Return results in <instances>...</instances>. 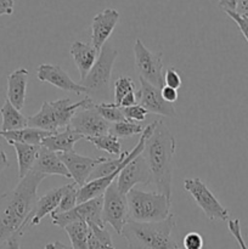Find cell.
<instances>
[{"label": "cell", "instance_id": "6da1fadb", "mask_svg": "<svg viewBox=\"0 0 248 249\" xmlns=\"http://www.w3.org/2000/svg\"><path fill=\"white\" fill-rule=\"evenodd\" d=\"M45 175L31 170L14 190L0 196V245L15 235L23 236L38 201V187Z\"/></svg>", "mask_w": 248, "mask_h": 249}, {"label": "cell", "instance_id": "7a4b0ae2", "mask_svg": "<svg viewBox=\"0 0 248 249\" xmlns=\"http://www.w3.org/2000/svg\"><path fill=\"white\" fill-rule=\"evenodd\" d=\"M175 138L162 121H157L152 133L147 136L142 156L151 173L156 192L172 199L173 160L175 155Z\"/></svg>", "mask_w": 248, "mask_h": 249}, {"label": "cell", "instance_id": "3957f363", "mask_svg": "<svg viewBox=\"0 0 248 249\" xmlns=\"http://www.w3.org/2000/svg\"><path fill=\"white\" fill-rule=\"evenodd\" d=\"M175 226V215L157 223H139L128 220L122 235L128 243V249H182L175 242L172 231Z\"/></svg>", "mask_w": 248, "mask_h": 249}, {"label": "cell", "instance_id": "277c9868", "mask_svg": "<svg viewBox=\"0 0 248 249\" xmlns=\"http://www.w3.org/2000/svg\"><path fill=\"white\" fill-rule=\"evenodd\" d=\"M95 105L90 97L73 102L70 97L55 100V101H45L41 105L38 113L28 117V126L41 129V130L57 133L60 129H66L70 125L73 116L80 108H89Z\"/></svg>", "mask_w": 248, "mask_h": 249}, {"label": "cell", "instance_id": "5b68a950", "mask_svg": "<svg viewBox=\"0 0 248 249\" xmlns=\"http://www.w3.org/2000/svg\"><path fill=\"white\" fill-rule=\"evenodd\" d=\"M129 220L139 223L163 221L172 214V199L158 192H146L133 189L126 194Z\"/></svg>", "mask_w": 248, "mask_h": 249}, {"label": "cell", "instance_id": "8992f818", "mask_svg": "<svg viewBox=\"0 0 248 249\" xmlns=\"http://www.w3.org/2000/svg\"><path fill=\"white\" fill-rule=\"evenodd\" d=\"M118 56V50L109 43H106L99 53L96 62L87 77L80 82V84L87 90V96L90 97L95 104L96 101L108 102L111 99V83L112 70Z\"/></svg>", "mask_w": 248, "mask_h": 249}, {"label": "cell", "instance_id": "52a82bcc", "mask_svg": "<svg viewBox=\"0 0 248 249\" xmlns=\"http://www.w3.org/2000/svg\"><path fill=\"white\" fill-rule=\"evenodd\" d=\"M182 186L191 195L197 206L203 211L209 220L229 221L230 219L229 211L218 201L213 192L199 178H187L182 182Z\"/></svg>", "mask_w": 248, "mask_h": 249}, {"label": "cell", "instance_id": "ba28073f", "mask_svg": "<svg viewBox=\"0 0 248 249\" xmlns=\"http://www.w3.org/2000/svg\"><path fill=\"white\" fill-rule=\"evenodd\" d=\"M102 220L104 224L112 226L118 235H122L124 225L129 220V209L126 195L121 192L117 186V180L112 182L104 194L102 207Z\"/></svg>", "mask_w": 248, "mask_h": 249}, {"label": "cell", "instance_id": "9c48e42d", "mask_svg": "<svg viewBox=\"0 0 248 249\" xmlns=\"http://www.w3.org/2000/svg\"><path fill=\"white\" fill-rule=\"evenodd\" d=\"M135 65L140 73V78L145 79L153 87L162 89L164 87L163 77V53H152L145 46V44L136 39L133 46Z\"/></svg>", "mask_w": 248, "mask_h": 249}, {"label": "cell", "instance_id": "30bf717a", "mask_svg": "<svg viewBox=\"0 0 248 249\" xmlns=\"http://www.w3.org/2000/svg\"><path fill=\"white\" fill-rule=\"evenodd\" d=\"M102 207H104V195L77 204L74 208L66 213L53 215L51 220L53 225L61 229H65V226L74 221H85L88 225L94 224V225L105 228L104 220H102Z\"/></svg>", "mask_w": 248, "mask_h": 249}, {"label": "cell", "instance_id": "8fae6325", "mask_svg": "<svg viewBox=\"0 0 248 249\" xmlns=\"http://www.w3.org/2000/svg\"><path fill=\"white\" fill-rule=\"evenodd\" d=\"M68 126L75 133L80 134L83 139H85L108 134L111 123L102 118L99 112L92 106L89 108H80L79 111H77Z\"/></svg>", "mask_w": 248, "mask_h": 249}, {"label": "cell", "instance_id": "7c38bea8", "mask_svg": "<svg viewBox=\"0 0 248 249\" xmlns=\"http://www.w3.org/2000/svg\"><path fill=\"white\" fill-rule=\"evenodd\" d=\"M138 105L146 109L148 113L159 114L163 117L175 118L177 111L172 104H168L160 95V89L153 87L145 79L140 78V89L136 94Z\"/></svg>", "mask_w": 248, "mask_h": 249}, {"label": "cell", "instance_id": "4fadbf2b", "mask_svg": "<svg viewBox=\"0 0 248 249\" xmlns=\"http://www.w3.org/2000/svg\"><path fill=\"white\" fill-rule=\"evenodd\" d=\"M138 184H152L150 169L142 153L130 160L117 178V186L124 195L128 194Z\"/></svg>", "mask_w": 248, "mask_h": 249}, {"label": "cell", "instance_id": "5bb4252c", "mask_svg": "<svg viewBox=\"0 0 248 249\" xmlns=\"http://www.w3.org/2000/svg\"><path fill=\"white\" fill-rule=\"evenodd\" d=\"M58 155H60V158L62 160L63 164L67 168L68 173L71 174V178L74 180V182L79 187L84 186L87 184L90 174L95 169V167L106 160L104 157H85V156L79 155V153L74 152V151L67 153H58Z\"/></svg>", "mask_w": 248, "mask_h": 249}, {"label": "cell", "instance_id": "9a60e30c", "mask_svg": "<svg viewBox=\"0 0 248 249\" xmlns=\"http://www.w3.org/2000/svg\"><path fill=\"white\" fill-rule=\"evenodd\" d=\"M36 77L40 82L49 83L63 91L74 92L75 95L87 94V90L82 84H78L62 70L58 65L41 63L36 70Z\"/></svg>", "mask_w": 248, "mask_h": 249}, {"label": "cell", "instance_id": "2e32d148", "mask_svg": "<svg viewBox=\"0 0 248 249\" xmlns=\"http://www.w3.org/2000/svg\"><path fill=\"white\" fill-rule=\"evenodd\" d=\"M119 12L116 9H105L95 15L91 22V45L100 53L107 43L119 21Z\"/></svg>", "mask_w": 248, "mask_h": 249}, {"label": "cell", "instance_id": "e0dca14e", "mask_svg": "<svg viewBox=\"0 0 248 249\" xmlns=\"http://www.w3.org/2000/svg\"><path fill=\"white\" fill-rule=\"evenodd\" d=\"M28 74L29 72L26 68H17L7 77V100L18 111L23 108L26 102Z\"/></svg>", "mask_w": 248, "mask_h": 249}, {"label": "cell", "instance_id": "ac0fdd59", "mask_svg": "<svg viewBox=\"0 0 248 249\" xmlns=\"http://www.w3.org/2000/svg\"><path fill=\"white\" fill-rule=\"evenodd\" d=\"M32 170L40 173L45 177H48V175H60L62 178H68V179L71 178V174L68 173L66 165L63 164L60 155L43 147V146L40 147L39 156Z\"/></svg>", "mask_w": 248, "mask_h": 249}, {"label": "cell", "instance_id": "d6986e66", "mask_svg": "<svg viewBox=\"0 0 248 249\" xmlns=\"http://www.w3.org/2000/svg\"><path fill=\"white\" fill-rule=\"evenodd\" d=\"M71 56H72L74 65L79 71L80 82L88 75L91 71L99 57V51L91 45V44L83 43V41H74L70 49Z\"/></svg>", "mask_w": 248, "mask_h": 249}, {"label": "cell", "instance_id": "ffe728a7", "mask_svg": "<svg viewBox=\"0 0 248 249\" xmlns=\"http://www.w3.org/2000/svg\"><path fill=\"white\" fill-rule=\"evenodd\" d=\"M66 187H67V185L55 187V189L46 192L44 196L39 197L38 201H36L35 208H34L33 215H32V220L29 223V228L39 225L46 215H51L56 211L63 194H65Z\"/></svg>", "mask_w": 248, "mask_h": 249}, {"label": "cell", "instance_id": "44dd1931", "mask_svg": "<svg viewBox=\"0 0 248 249\" xmlns=\"http://www.w3.org/2000/svg\"><path fill=\"white\" fill-rule=\"evenodd\" d=\"M80 139H83L80 134L75 133L70 126H67L62 131H57L44 139L41 146L56 153H67L74 151L75 142H78Z\"/></svg>", "mask_w": 248, "mask_h": 249}, {"label": "cell", "instance_id": "7402d4cb", "mask_svg": "<svg viewBox=\"0 0 248 249\" xmlns=\"http://www.w3.org/2000/svg\"><path fill=\"white\" fill-rule=\"evenodd\" d=\"M55 133H50V131L41 130V129L31 128V126H26L23 129H18V130H11V131H1L0 130V136L7 141V143L18 142V143H27V145H35L41 146V142L45 138L51 136Z\"/></svg>", "mask_w": 248, "mask_h": 249}, {"label": "cell", "instance_id": "603a6c76", "mask_svg": "<svg viewBox=\"0 0 248 249\" xmlns=\"http://www.w3.org/2000/svg\"><path fill=\"white\" fill-rule=\"evenodd\" d=\"M15 148L17 156V164H18V178L23 179L34 167L36 158L39 156L41 146L27 145V143L12 142L10 143Z\"/></svg>", "mask_w": 248, "mask_h": 249}, {"label": "cell", "instance_id": "cb8c5ba5", "mask_svg": "<svg viewBox=\"0 0 248 249\" xmlns=\"http://www.w3.org/2000/svg\"><path fill=\"white\" fill-rule=\"evenodd\" d=\"M0 114L2 117L1 131L18 130L28 126V118L21 113V111L14 107L9 100H5L4 105L0 108Z\"/></svg>", "mask_w": 248, "mask_h": 249}, {"label": "cell", "instance_id": "d4e9b609", "mask_svg": "<svg viewBox=\"0 0 248 249\" xmlns=\"http://www.w3.org/2000/svg\"><path fill=\"white\" fill-rule=\"evenodd\" d=\"M63 230L71 240L72 249H89L88 247V236L89 225L85 221H74L65 226Z\"/></svg>", "mask_w": 248, "mask_h": 249}, {"label": "cell", "instance_id": "484cf974", "mask_svg": "<svg viewBox=\"0 0 248 249\" xmlns=\"http://www.w3.org/2000/svg\"><path fill=\"white\" fill-rule=\"evenodd\" d=\"M88 247L89 249H116L112 242L111 233L106 228L90 224L89 236H88Z\"/></svg>", "mask_w": 248, "mask_h": 249}, {"label": "cell", "instance_id": "4316f807", "mask_svg": "<svg viewBox=\"0 0 248 249\" xmlns=\"http://www.w3.org/2000/svg\"><path fill=\"white\" fill-rule=\"evenodd\" d=\"M85 140L91 142L97 150L105 151V152L109 153V155L121 156L122 153H123L118 138L109 133L106 134V135L94 136V138H85Z\"/></svg>", "mask_w": 248, "mask_h": 249}, {"label": "cell", "instance_id": "83f0119b", "mask_svg": "<svg viewBox=\"0 0 248 249\" xmlns=\"http://www.w3.org/2000/svg\"><path fill=\"white\" fill-rule=\"evenodd\" d=\"M78 195H79V186H78L75 182L67 184L66 191L65 194H63L62 198H61L60 203H58V207L50 216L56 215V214L66 213V212L74 208L78 204Z\"/></svg>", "mask_w": 248, "mask_h": 249}, {"label": "cell", "instance_id": "f1b7e54d", "mask_svg": "<svg viewBox=\"0 0 248 249\" xmlns=\"http://www.w3.org/2000/svg\"><path fill=\"white\" fill-rule=\"evenodd\" d=\"M94 107L99 112L100 116L106 119L108 123H118V122L126 121L121 107L116 106L114 102H97L94 105Z\"/></svg>", "mask_w": 248, "mask_h": 249}, {"label": "cell", "instance_id": "f546056e", "mask_svg": "<svg viewBox=\"0 0 248 249\" xmlns=\"http://www.w3.org/2000/svg\"><path fill=\"white\" fill-rule=\"evenodd\" d=\"M143 130L145 128L135 122L123 121L111 124L109 134L117 136V138H130V136L138 135V134H142Z\"/></svg>", "mask_w": 248, "mask_h": 249}, {"label": "cell", "instance_id": "4dcf8cb0", "mask_svg": "<svg viewBox=\"0 0 248 249\" xmlns=\"http://www.w3.org/2000/svg\"><path fill=\"white\" fill-rule=\"evenodd\" d=\"M134 90H135V84L130 77H119L114 82V105L119 107L123 97Z\"/></svg>", "mask_w": 248, "mask_h": 249}, {"label": "cell", "instance_id": "1f68e13d", "mask_svg": "<svg viewBox=\"0 0 248 249\" xmlns=\"http://www.w3.org/2000/svg\"><path fill=\"white\" fill-rule=\"evenodd\" d=\"M122 112H123L124 117H125L126 121L129 122H142L146 119V116H147L148 112L146 111L143 107H141L140 105H134V106L130 107H124V108H121Z\"/></svg>", "mask_w": 248, "mask_h": 249}, {"label": "cell", "instance_id": "d6a6232c", "mask_svg": "<svg viewBox=\"0 0 248 249\" xmlns=\"http://www.w3.org/2000/svg\"><path fill=\"white\" fill-rule=\"evenodd\" d=\"M164 77V85L165 87L173 88V89H179L182 85V78L180 75L179 71L175 67H169L163 74Z\"/></svg>", "mask_w": 248, "mask_h": 249}, {"label": "cell", "instance_id": "836d02e7", "mask_svg": "<svg viewBox=\"0 0 248 249\" xmlns=\"http://www.w3.org/2000/svg\"><path fill=\"white\" fill-rule=\"evenodd\" d=\"M184 249H203V237L198 232H189L182 240Z\"/></svg>", "mask_w": 248, "mask_h": 249}, {"label": "cell", "instance_id": "e575fe53", "mask_svg": "<svg viewBox=\"0 0 248 249\" xmlns=\"http://www.w3.org/2000/svg\"><path fill=\"white\" fill-rule=\"evenodd\" d=\"M228 228L229 231L231 232V235L235 237L236 242L238 243L241 249H248V246L246 245L245 240H243L242 232H241V225H240V220L238 219H233V220H229L228 223Z\"/></svg>", "mask_w": 248, "mask_h": 249}, {"label": "cell", "instance_id": "d590c367", "mask_svg": "<svg viewBox=\"0 0 248 249\" xmlns=\"http://www.w3.org/2000/svg\"><path fill=\"white\" fill-rule=\"evenodd\" d=\"M225 14L228 15V16L230 17L236 24H237L241 33L243 34V36H245V39L248 43V18H246V17L241 16V15H238L237 12H233V11H228L225 12Z\"/></svg>", "mask_w": 248, "mask_h": 249}, {"label": "cell", "instance_id": "8d00e7d4", "mask_svg": "<svg viewBox=\"0 0 248 249\" xmlns=\"http://www.w3.org/2000/svg\"><path fill=\"white\" fill-rule=\"evenodd\" d=\"M160 95H162L163 100H164L165 102H168V104H172V105L174 104V102L177 100V97H179V94H177V89L165 87V85L162 88V89H160Z\"/></svg>", "mask_w": 248, "mask_h": 249}, {"label": "cell", "instance_id": "74e56055", "mask_svg": "<svg viewBox=\"0 0 248 249\" xmlns=\"http://www.w3.org/2000/svg\"><path fill=\"white\" fill-rule=\"evenodd\" d=\"M19 240H21V236H12L0 245V249H21V241Z\"/></svg>", "mask_w": 248, "mask_h": 249}, {"label": "cell", "instance_id": "f35d334b", "mask_svg": "<svg viewBox=\"0 0 248 249\" xmlns=\"http://www.w3.org/2000/svg\"><path fill=\"white\" fill-rule=\"evenodd\" d=\"M14 0H0V16L14 14Z\"/></svg>", "mask_w": 248, "mask_h": 249}, {"label": "cell", "instance_id": "ab89813d", "mask_svg": "<svg viewBox=\"0 0 248 249\" xmlns=\"http://www.w3.org/2000/svg\"><path fill=\"white\" fill-rule=\"evenodd\" d=\"M218 1H219V6H220V9H223L225 12L228 11L236 12L238 0H218Z\"/></svg>", "mask_w": 248, "mask_h": 249}, {"label": "cell", "instance_id": "60d3db41", "mask_svg": "<svg viewBox=\"0 0 248 249\" xmlns=\"http://www.w3.org/2000/svg\"><path fill=\"white\" fill-rule=\"evenodd\" d=\"M136 104H138V101H136L135 91H131L123 97V100H122L121 104H119V107H121V108H124V107H130Z\"/></svg>", "mask_w": 248, "mask_h": 249}, {"label": "cell", "instance_id": "b9f144b4", "mask_svg": "<svg viewBox=\"0 0 248 249\" xmlns=\"http://www.w3.org/2000/svg\"><path fill=\"white\" fill-rule=\"evenodd\" d=\"M236 12L241 16L248 18V0H238Z\"/></svg>", "mask_w": 248, "mask_h": 249}, {"label": "cell", "instance_id": "7bdbcfd3", "mask_svg": "<svg viewBox=\"0 0 248 249\" xmlns=\"http://www.w3.org/2000/svg\"><path fill=\"white\" fill-rule=\"evenodd\" d=\"M9 165H10V163H9V160H7L6 153H5L4 150L0 147V173H1L2 170L6 169Z\"/></svg>", "mask_w": 248, "mask_h": 249}, {"label": "cell", "instance_id": "ee69618b", "mask_svg": "<svg viewBox=\"0 0 248 249\" xmlns=\"http://www.w3.org/2000/svg\"><path fill=\"white\" fill-rule=\"evenodd\" d=\"M44 249H72V247L63 245V243L60 242V241H56V242L48 243Z\"/></svg>", "mask_w": 248, "mask_h": 249}, {"label": "cell", "instance_id": "f6af8a7d", "mask_svg": "<svg viewBox=\"0 0 248 249\" xmlns=\"http://www.w3.org/2000/svg\"><path fill=\"white\" fill-rule=\"evenodd\" d=\"M0 147H1V142H0Z\"/></svg>", "mask_w": 248, "mask_h": 249}, {"label": "cell", "instance_id": "bcb514c9", "mask_svg": "<svg viewBox=\"0 0 248 249\" xmlns=\"http://www.w3.org/2000/svg\"><path fill=\"white\" fill-rule=\"evenodd\" d=\"M105 249H107V248H105Z\"/></svg>", "mask_w": 248, "mask_h": 249}]
</instances>
